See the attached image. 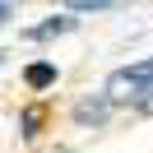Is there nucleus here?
Listing matches in <instances>:
<instances>
[{
	"mask_svg": "<svg viewBox=\"0 0 153 153\" xmlns=\"http://www.w3.org/2000/svg\"><path fill=\"white\" fill-rule=\"evenodd\" d=\"M28 88H51L56 84V65H28Z\"/></svg>",
	"mask_w": 153,
	"mask_h": 153,
	"instance_id": "5",
	"label": "nucleus"
},
{
	"mask_svg": "<svg viewBox=\"0 0 153 153\" xmlns=\"http://www.w3.org/2000/svg\"><path fill=\"white\" fill-rule=\"evenodd\" d=\"M0 60H5V51H0Z\"/></svg>",
	"mask_w": 153,
	"mask_h": 153,
	"instance_id": "9",
	"label": "nucleus"
},
{
	"mask_svg": "<svg viewBox=\"0 0 153 153\" xmlns=\"http://www.w3.org/2000/svg\"><path fill=\"white\" fill-rule=\"evenodd\" d=\"M111 102H134V107H144L153 97V60H139V65H125V70H116L111 79H107V88H102Z\"/></svg>",
	"mask_w": 153,
	"mask_h": 153,
	"instance_id": "1",
	"label": "nucleus"
},
{
	"mask_svg": "<svg viewBox=\"0 0 153 153\" xmlns=\"http://www.w3.org/2000/svg\"><path fill=\"white\" fill-rule=\"evenodd\" d=\"M70 28H74V19H51V23H37L28 37L33 42H47V37H60V33H70Z\"/></svg>",
	"mask_w": 153,
	"mask_h": 153,
	"instance_id": "4",
	"label": "nucleus"
},
{
	"mask_svg": "<svg viewBox=\"0 0 153 153\" xmlns=\"http://www.w3.org/2000/svg\"><path fill=\"white\" fill-rule=\"evenodd\" d=\"M10 14H14V0H0V23L10 19Z\"/></svg>",
	"mask_w": 153,
	"mask_h": 153,
	"instance_id": "7",
	"label": "nucleus"
},
{
	"mask_svg": "<svg viewBox=\"0 0 153 153\" xmlns=\"http://www.w3.org/2000/svg\"><path fill=\"white\" fill-rule=\"evenodd\" d=\"M47 107H42V102H33V107H23V116H19V134H23V139H37V134H42V125H47Z\"/></svg>",
	"mask_w": 153,
	"mask_h": 153,
	"instance_id": "3",
	"label": "nucleus"
},
{
	"mask_svg": "<svg viewBox=\"0 0 153 153\" xmlns=\"http://www.w3.org/2000/svg\"><path fill=\"white\" fill-rule=\"evenodd\" d=\"M56 153H70V149H56Z\"/></svg>",
	"mask_w": 153,
	"mask_h": 153,
	"instance_id": "8",
	"label": "nucleus"
},
{
	"mask_svg": "<svg viewBox=\"0 0 153 153\" xmlns=\"http://www.w3.org/2000/svg\"><path fill=\"white\" fill-rule=\"evenodd\" d=\"M107 116H111V97H107V93L79 97V102H74V121L79 125H107Z\"/></svg>",
	"mask_w": 153,
	"mask_h": 153,
	"instance_id": "2",
	"label": "nucleus"
},
{
	"mask_svg": "<svg viewBox=\"0 0 153 153\" xmlns=\"http://www.w3.org/2000/svg\"><path fill=\"white\" fill-rule=\"evenodd\" d=\"M70 10H107V5H111V0H65Z\"/></svg>",
	"mask_w": 153,
	"mask_h": 153,
	"instance_id": "6",
	"label": "nucleus"
}]
</instances>
